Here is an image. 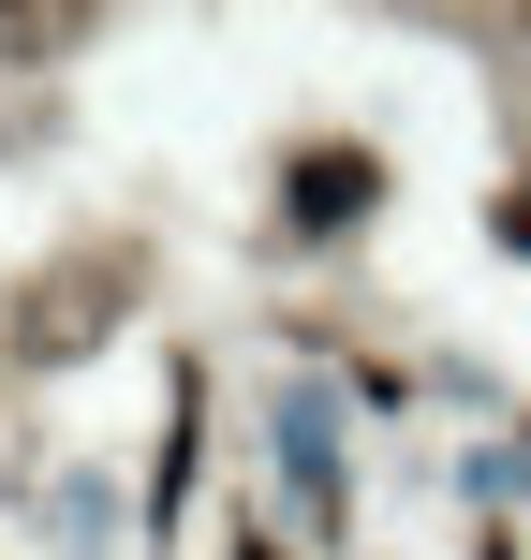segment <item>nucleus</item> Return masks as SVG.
<instances>
[{
  "label": "nucleus",
  "instance_id": "f257e3e1",
  "mask_svg": "<svg viewBox=\"0 0 531 560\" xmlns=\"http://www.w3.org/2000/svg\"><path fill=\"white\" fill-rule=\"evenodd\" d=\"M280 207H296L310 236H355L369 207H384V163H369V148H296V163H280Z\"/></svg>",
  "mask_w": 531,
  "mask_h": 560
},
{
  "label": "nucleus",
  "instance_id": "f03ea898",
  "mask_svg": "<svg viewBox=\"0 0 531 560\" xmlns=\"http://www.w3.org/2000/svg\"><path fill=\"white\" fill-rule=\"evenodd\" d=\"M503 236H517V252H531V177H517V192H503Z\"/></svg>",
  "mask_w": 531,
  "mask_h": 560
}]
</instances>
